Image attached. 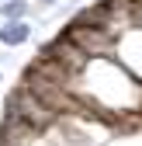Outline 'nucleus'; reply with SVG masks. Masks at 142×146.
<instances>
[{"instance_id": "f257e3e1", "label": "nucleus", "mask_w": 142, "mask_h": 146, "mask_svg": "<svg viewBox=\"0 0 142 146\" xmlns=\"http://www.w3.org/2000/svg\"><path fill=\"white\" fill-rule=\"evenodd\" d=\"M31 42V25L28 21H0V45L4 49H21Z\"/></svg>"}, {"instance_id": "f03ea898", "label": "nucleus", "mask_w": 142, "mask_h": 146, "mask_svg": "<svg viewBox=\"0 0 142 146\" xmlns=\"http://www.w3.org/2000/svg\"><path fill=\"white\" fill-rule=\"evenodd\" d=\"M31 11L28 0H0V21H28Z\"/></svg>"}, {"instance_id": "7ed1b4c3", "label": "nucleus", "mask_w": 142, "mask_h": 146, "mask_svg": "<svg viewBox=\"0 0 142 146\" xmlns=\"http://www.w3.org/2000/svg\"><path fill=\"white\" fill-rule=\"evenodd\" d=\"M59 0H35V7H56Z\"/></svg>"}, {"instance_id": "20e7f679", "label": "nucleus", "mask_w": 142, "mask_h": 146, "mask_svg": "<svg viewBox=\"0 0 142 146\" xmlns=\"http://www.w3.org/2000/svg\"><path fill=\"white\" fill-rule=\"evenodd\" d=\"M0 80H4V73H0Z\"/></svg>"}]
</instances>
